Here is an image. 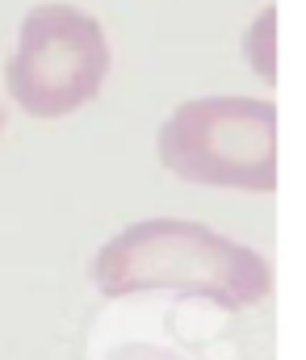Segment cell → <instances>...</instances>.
<instances>
[{
    "label": "cell",
    "instance_id": "1",
    "mask_svg": "<svg viewBox=\"0 0 306 360\" xmlns=\"http://www.w3.org/2000/svg\"><path fill=\"white\" fill-rule=\"evenodd\" d=\"M101 297L172 293L198 297L218 310H248L273 293V264L193 218H143L105 239L89 264Z\"/></svg>",
    "mask_w": 306,
    "mask_h": 360
},
{
    "label": "cell",
    "instance_id": "2",
    "mask_svg": "<svg viewBox=\"0 0 306 360\" xmlns=\"http://www.w3.org/2000/svg\"><path fill=\"white\" fill-rule=\"evenodd\" d=\"M164 172L202 188L273 193L277 188V105L264 96H193L155 130Z\"/></svg>",
    "mask_w": 306,
    "mask_h": 360
},
{
    "label": "cell",
    "instance_id": "3",
    "mask_svg": "<svg viewBox=\"0 0 306 360\" xmlns=\"http://www.w3.org/2000/svg\"><path fill=\"white\" fill-rule=\"evenodd\" d=\"M109 68L113 51L101 21L72 0H42L21 17L4 89L25 117L59 122L97 101Z\"/></svg>",
    "mask_w": 306,
    "mask_h": 360
},
{
    "label": "cell",
    "instance_id": "4",
    "mask_svg": "<svg viewBox=\"0 0 306 360\" xmlns=\"http://www.w3.org/2000/svg\"><path fill=\"white\" fill-rule=\"evenodd\" d=\"M243 63L256 72V80L277 84V4H264L243 30Z\"/></svg>",
    "mask_w": 306,
    "mask_h": 360
},
{
    "label": "cell",
    "instance_id": "5",
    "mask_svg": "<svg viewBox=\"0 0 306 360\" xmlns=\"http://www.w3.org/2000/svg\"><path fill=\"white\" fill-rule=\"evenodd\" d=\"M105 360H185V356L172 352V348H164V344H122Z\"/></svg>",
    "mask_w": 306,
    "mask_h": 360
},
{
    "label": "cell",
    "instance_id": "6",
    "mask_svg": "<svg viewBox=\"0 0 306 360\" xmlns=\"http://www.w3.org/2000/svg\"><path fill=\"white\" fill-rule=\"evenodd\" d=\"M0 126H4V113H0Z\"/></svg>",
    "mask_w": 306,
    "mask_h": 360
}]
</instances>
